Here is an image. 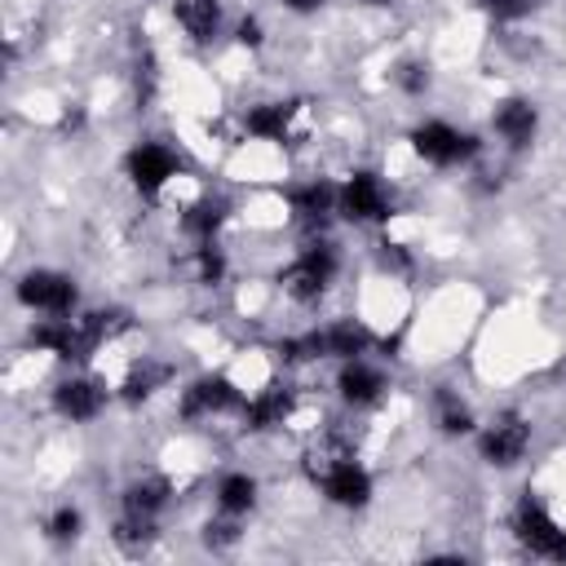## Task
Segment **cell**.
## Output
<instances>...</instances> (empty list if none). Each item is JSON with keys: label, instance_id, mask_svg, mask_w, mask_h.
<instances>
[{"label": "cell", "instance_id": "obj_27", "mask_svg": "<svg viewBox=\"0 0 566 566\" xmlns=\"http://www.w3.org/2000/svg\"><path fill=\"white\" fill-rule=\"evenodd\" d=\"M283 4H287L292 13H314V9L323 4V0H283Z\"/></svg>", "mask_w": 566, "mask_h": 566}, {"label": "cell", "instance_id": "obj_25", "mask_svg": "<svg viewBox=\"0 0 566 566\" xmlns=\"http://www.w3.org/2000/svg\"><path fill=\"white\" fill-rule=\"evenodd\" d=\"M398 80H402V88H407V93H420V88H424V84H429V75H424V71H420V66H416V62H407V66H402V75H398Z\"/></svg>", "mask_w": 566, "mask_h": 566}, {"label": "cell", "instance_id": "obj_8", "mask_svg": "<svg viewBox=\"0 0 566 566\" xmlns=\"http://www.w3.org/2000/svg\"><path fill=\"white\" fill-rule=\"evenodd\" d=\"M124 168H128V177H133V186L142 195H159L168 186V177H177V155L168 146H159V142H142V146L128 150Z\"/></svg>", "mask_w": 566, "mask_h": 566}, {"label": "cell", "instance_id": "obj_7", "mask_svg": "<svg viewBox=\"0 0 566 566\" xmlns=\"http://www.w3.org/2000/svg\"><path fill=\"white\" fill-rule=\"evenodd\" d=\"M314 478H318L323 495H327L332 504H340V509H363V504L371 500V478H367V469L354 464V460H332V464H323V473H314Z\"/></svg>", "mask_w": 566, "mask_h": 566}, {"label": "cell", "instance_id": "obj_14", "mask_svg": "<svg viewBox=\"0 0 566 566\" xmlns=\"http://www.w3.org/2000/svg\"><path fill=\"white\" fill-rule=\"evenodd\" d=\"M340 398L345 402H354V407H367V402H376L380 398V389H385V376L376 371V367H367L363 358H349L345 367H340Z\"/></svg>", "mask_w": 566, "mask_h": 566}, {"label": "cell", "instance_id": "obj_20", "mask_svg": "<svg viewBox=\"0 0 566 566\" xmlns=\"http://www.w3.org/2000/svg\"><path fill=\"white\" fill-rule=\"evenodd\" d=\"M221 221H226V203H221V199H199V203L181 217L186 234H195L199 243H212V234H217Z\"/></svg>", "mask_w": 566, "mask_h": 566}, {"label": "cell", "instance_id": "obj_10", "mask_svg": "<svg viewBox=\"0 0 566 566\" xmlns=\"http://www.w3.org/2000/svg\"><path fill=\"white\" fill-rule=\"evenodd\" d=\"M102 402H106V389L97 380H88V376H71V380H62L53 389V407L66 420H93L102 411Z\"/></svg>", "mask_w": 566, "mask_h": 566}, {"label": "cell", "instance_id": "obj_17", "mask_svg": "<svg viewBox=\"0 0 566 566\" xmlns=\"http://www.w3.org/2000/svg\"><path fill=\"white\" fill-rule=\"evenodd\" d=\"M164 504H168V482L164 478H142V482H133L124 491V513H133V517H150L155 522V513Z\"/></svg>", "mask_w": 566, "mask_h": 566}, {"label": "cell", "instance_id": "obj_24", "mask_svg": "<svg viewBox=\"0 0 566 566\" xmlns=\"http://www.w3.org/2000/svg\"><path fill=\"white\" fill-rule=\"evenodd\" d=\"M199 274H203V283H221V274H226V261L212 243H199Z\"/></svg>", "mask_w": 566, "mask_h": 566}, {"label": "cell", "instance_id": "obj_3", "mask_svg": "<svg viewBox=\"0 0 566 566\" xmlns=\"http://www.w3.org/2000/svg\"><path fill=\"white\" fill-rule=\"evenodd\" d=\"M18 301L40 314H71L75 310V283L57 270H31L18 279Z\"/></svg>", "mask_w": 566, "mask_h": 566}, {"label": "cell", "instance_id": "obj_6", "mask_svg": "<svg viewBox=\"0 0 566 566\" xmlns=\"http://www.w3.org/2000/svg\"><path fill=\"white\" fill-rule=\"evenodd\" d=\"M340 217L349 221H385L389 217V190L376 172H354L340 186Z\"/></svg>", "mask_w": 566, "mask_h": 566}, {"label": "cell", "instance_id": "obj_5", "mask_svg": "<svg viewBox=\"0 0 566 566\" xmlns=\"http://www.w3.org/2000/svg\"><path fill=\"white\" fill-rule=\"evenodd\" d=\"M526 447H531V424H526L522 416H513V411L500 416L495 424H486V433H482V442H478L482 460L495 464V469L517 464V460L526 455Z\"/></svg>", "mask_w": 566, "mask_h": 566}, {"label": "cell", "instance_id": "obj_2", "mask_svg": "<svg viewBox=\"0 0 566 566\" xmlns=\"http://www.w3.org/2000/svg\"><path fill=\"white\" fill-rule=\"evenodd\" d=\"M411 146H416L420 159H429V164H438V168L464 164V159L478 150V142H473L469 133H460V128H451V124H442V119H424V124L411 133Z\"/></svg>", "mask_w": 566, "mask_h": 566}, {"label": "cell", "instance_id": "obj_1", "mask_svg": "<svg viewBox=\"0 0 566 566\" xmlns=\"http://www.w3.org/2000/svg\"><path fill=\"white\" fill-rule=\"evenodd\" d=\"M332 274H336V252H332L327 243H310V248H301V256L279 274V283H283V292H287L292 301H318V296L327 292Z\"/></svg>", "mask_w": 566, "mask_h": 566}, {"label": "cell", "instance_id": "obj_12", "mask_svg": "<svg viewBox=\"0 0 566 566\" xmlns=\"http://www.w3.org/2000/svg\"><path fill=\"white\" fill-rule=\"evenodd\" d=\"M535 128H539V115H535V106H531L526 97L500 102V111H495V133H500L509 146H526V142L535 137Z\"/></svg>", "mask_w": 566, "mask_h": 566}, {"label": "cell", "instance_id": "obj_26", "mask_svg": "<svg viewBox=\"0 0 566 566\" xmlns=\"http://www.w3.org/2000/svg\"><path fill=\"white\" fill-rule=\"evenodd\" d=\"M239 44H261V27H256V18H243V22H239Z\"/></svg>", "mask_w": 566, "mask_h": 566}, {"label": "cell", "instance_id": "obj_15", "mask_svg": "<svg viewBox=\"0 0 566 566\" xmlns=\"http://www.w3.org/2000/svg\"><path fill=\"white\" fill-rule=\"evenodd\" d=\"M177 22H181V31L190 35V40H212L217 31H221V4L217 0H177Z\"/></svg>", "mask_w": 566, "mask_h": 566}, {"label": "cell", "instance_id": "obj_22", "mask_svg": "<svg viewBox=\"0 0 566 566\" xmlns=\"http://www.w3.org/2000/svg\"><path fill=\"white\" fill-rule=\"evenodd\" d=\"M495 22H513V18H526L531 13V0H478Z\"/></svg>", "mask_w": 566, "mask_h": 566}, {"label": "cell", "instance_id": "obj_23", "mask_svg": "<svg viewBox=\"0 0 566 566\" xmlns=\"http://www.w3.org/2000/svg\"><path fill=\"white\" fill-rule=\"evenodd\" d=\"M80 535V513L75 509H57L49 517V539H75Z\"/></svg>", "mask_w": 566, "mask_h": 566}, {"label": "cell", "instance_id": "obj_9", "mask_svg": "<svg viewBox=\"0 0 566 566\" xmlns=\"http://www.w3.org/2000/svg\"><path fill=\"white\" fill-rule=\"evenodd\" d=\"M243 398H239V389H234V380H226V376H199L186 394H181V416L186 420H203V416H221V411H230V407H239Z\"/></svg>", "mask_w": 566, "mask_h": 566}, {"label": "cell", "instance_id": "obj_16", "mask_svg": "<svg viewBox=\"0 0 566 566\" xmlns=\"http://www.w3.org/2000/svg\"><path fill=\"white\" fill-rule=\"evenodd\" d=\"M287 411H292V394L287 389H265L252 402H243V424L248 429H274V424L287 420Z\"/></svg>", "mask_w": 566, "mask_h": 566}, {"label": "cell", "instance_id": "obj_13", "mask_svg": "<svg viewBox=\"0 0 566 566\" xmlns=\"http://www.w3.org/2000/svg\"><path fill=\"white\" fill-rule=\"evenodd\" d=\"M292 199V212L305 217V221H327L332 212H340V190L327 186V181H305V186H292L287 190Z\"/></svg>", "mask_w": 566, "mask_h": 566}, {"label": "cell", "instance_id": "obj_11", "mask_svg": "<svg viewBox=\"0 0 566 566\" xmlns=\"http://www.w3.org/2000/svg\"><path fill=\"white\" fill-rule=\"evenodd\" d=\"M296 102H261L248 111V133L261 137V142H292V128H296Z\"/></svg>", "mask_w": 566, "mask_h": 566}, {"label": "cell", "instance_id": "obj_21", "mask_svg": "<svg viewBox=\"0 0 566 566\" xmlns=\"http://www.w3.org/2000/svg\"><path fill=\"white\" fill-rule=\"evenodd\" d=\"M438 420H442V433H469L473 429V416L464 402H455L451 394L438 398Z\"/></svg>", "mask_w": 566, "mask_h": 566}, {"label": "cell", "instance_id": "obj_19", "mask_svg": "<svg viewBox=\"0 0 566 566\" xmlns=\"http://www.w3.org/2000/svg\"><path fill=\"white\" fill-rule=\"evenodd\" d=\"M256 504V482L248 478V473H226L221 482H217V509L226 513V517H239V513H248Z\"/></svg>", "mask_w": 566, "mask_h": 566}, {"label": "cell", "instance_id": "obj_4", "mask_svg": "<svg viewBox=\"0 0 566 566\" xmlns=\"http://www.w3.org/2000/svg\"><path fill=\"white\" fill-rule=\"evenodd\" d=\"M517 539L531 548V553H539V557H566V531L548 517V509L539 504V500H522L517 504Z\"/></svg>", "mask_w": 566, "mask_h": 566}, {"label": "cell", "instance_id": "obj_18", "mask_svg": "<svg viewBox=\"0 0 566 566\" xmlns=\"http://www.w3.org/2000/svg\"><path fill=\"white\" fill-rule=\"evenodd\" d=\"M168 380H172V367H168V363L142 358V363L128 371V380H124V398H128V402H142V398H150L155 389H164Z\"/></svg>", "mask_w": 566, "mask_h": 566}]
</instances>
